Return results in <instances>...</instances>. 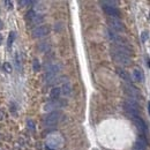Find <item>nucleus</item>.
Segmentation results:
<instances>
[{
    "label": "nucleus",
    "mask_w": 150,
    "mask_h": 150,
    "mask_svg": "<svg viewBox=\"0 0 150 150\" xmlns=\"http://www.w3.org/2000/svg\"><path fill=\"white\" fill-rule=\"evenodd\" d=\"M111 57L116 63L120 64V65H122V66H129L130 64H132V59H130V57L121 54V53L114 52V51H111Z\"/></svg>",
    "instance_id": "f257e3e1"
},
{
    "label": "nucleus",
    "mask_w": 150,
    "mask_h": 150,
    "mask_svg": "<svg viewBox=\"0 0 150 150\" xmlns=\"http://www.w3.org/2000/svg\"><path fill=\"white\" fill-rule=\"evenodd\" d=\"M108 23L110 26V28L112 29V30L114 31V33H121V31L125 30V27L122 24V22L119 20V18H112L110 17L108 20Z\"/></svg>",
    "instance_id": "f03ea898"
},
{
    "label": "nucleus",
    "mask_w": 150,
    "mask_h": 150,
    "mask_svg": "<svg viewBox=\"0 0 150 150\" xmlns=\"http://www.w3.org/2000/svg\"><path fill=\"white\" fill-rule=\"evenodd\" d=\"M59 119H60V113H59V112H55V111L54 112H51V113H49L46 117H45L44 125L46 126V127L54 126L59 121Z\"/></svg>",
    "instance_id": "7ed1b4c3"
},
{
    "label": "nucleus",
    "mask_w": 150,
    "mask_h": 150,
    "mask_svg": "<svg viewBox=\"0 0 150 150\" xmlns=\"http://www.w3.org/2000/svg\"><path fill=\"white\" fill-rule=\"evenodd\" d=\"M50 33V28L47 26H39L36 29H34L33 36L35 38H39V37H44Z\"/></svg>",
    "instance_id": "20e7f679"
},
{
    "label": "nucleus",
    "mask_w": 150,
    "mask_h": 150,
    "mask_svg": "<svg viewBox=\"0 0 150 150\" xmlns=\"http://www.w3.org/2000/svg\"><path fill=\"white\" fill-rule=\"evenodd\" d=\"M102 7H103L104 12L112 18H118L120 16V12L117 7H110V6H102Z\"/></svg>",
    "instance_id": "39448f33"
},
{
    "label": "nucleus",
    "mask_w": 150,
    "mask_h": 150,
    "mask_svg": "<svg viewBox=\"0 0 150 150\" xmlns=\"http://www.w3.org/2000/svg\"><path fill=\"white\" fill-rule=\"evenodd\" d=\"M124 89H125V92L127 93V95H129L130 97L133 98H136V97H140V91H139L136 88H134L132 84H126L124 85Z\"/></svg>",
    "instance_id": "423d86ee"
},
{
    "label": "nucleus",
    "mask_w": 150,
    "mask_h": 150,
    "mask_svg": "<svg viewBox=\"0 0 150 150\" xmlns=\"http://www.w3.org/2000/svg\"><path fill=\"white\" fill-rule=\"evenodd\" d=\"M117 74L124 80L125 82H127V84H132V79H130V75L128 74L127 71H125L124 68H117Z\"/></svg>",
    "instance_id": "0eeeda50"
},
{
    "label": "nucleus",
    "mask_w": 150,
    "mask_h": 150,
    "mask_svg": "<svg viewBox=\"0 0 150 150\" xmlns=\"http://www.w3.org/2000/svg\"><path fill=\"white\" fill-rule=\"evenodd\" d=\"M133 121H134V124H135L136 126V128L139 129V132L140 133H144L147 130V127H146V124L143 122V120L141 119L140 117H138V118H134L133 119Z\"/></svg>",
    "instance_id": "6e6552de"
},
{
    "label": "nucleus",
    "mask_w": 150,
    "mask_h": 150,
    "mask_svg": "<svg viewBox=\"0 0 150 150\" xmlns=\"http://www.w3.org/2000/svg\"><path fill=\"white\" fill-rule=\"evenodd\" d=\"M65 104V102H51V103H47L46 105L44 106L45 111H50V110H53L55 108H60Z\"/></svg>",
    "instance_id": "1a4fd4ad"
},
{
    "label": "nucleus",
    "mask_w": 150,
    "mask_h": 150,
    "mask_svg": "<svg viewBox=\"0 0 150 150\" xmlns=\"http://www.w3.org/2000/svg\"><path fill=\"white\" fill-rule=\"evenodd\" d=\"M133 76H134V79H135L138 82H142V81H143V74H142V72L140 71V69H134Z\"/></svg>",
    "instance_id": "9d476101"
},
{
    "label": "nucleus",
    "mask_w": 150,
    "mask_h": 150,
    "mask_svg": "<svg viewBox=\"0 0 150 150\" xmlns=\"http://www.w3.org/2000/svg\"><path fill=\"white\" fill-rule=\"evenodd\" d=\"M60 93H61V89L60 88H58V87H55V88H53L52 90H51V98H53V99H57V98H59V96H60Z\"/></svg>",
    "instance_id": "9b49d317"
},
{
    "label": "nucleus",
    "mask_w": 150,
    "mask_h": 150,
    "mask_svg": "<svg viewBox=\"0 0 150 150\" xmlns=\"http://www.w3.org/2000/svg\"><path fill=\"white\" fill-rule=\"evenodd\" d=\"M134 150H146V143L141 140H138L135 142V146H134Z\"/></svg>",
    "instance_id": "f8f14e48"
},
{
    "label": "nucleus",
    "mask_w": 150,
    "mask_h": 150,
    "mask_svg": "<svg viewBox=\"0 0 150 150\" xmlns=\"http://www.w3.org/2000/svg\"><path fill=\"white\" fill-rule=\"evenodd\" d=\"M50 49V45H49V43L47 42H43L39 44V50L43 51V52H46V51H49Z\"/></svg>",
    "instance_id": "ddd939ff"
},
{
    "label": "nucleus",
    "mask_w": 150,
    "mask_h": 150,
    "mask_svg": "<svg viewBox=\"0 0 150 150\" xmlns=\"http://www.w3.org/2000/svg\"><path fill=\"white\" fill-rule=\"evenodd\" d=\"M71 89H72L71 84L66 82V83L64 84V87H63V93L64 95H69V93H71Z\"/></svg>",
    "instance_id": "4468645a"
},
{
    "label": "nucleus",
    "mask_w": 150,
    "mask_h": 150,
    "mask_svg": "<svg viewBox=\"0 0 150 150\" xmlns=\"http://www.w3.org/2000/svg\"><path fill=\"white\" fill-rule=\"evenodd\" d=\"M26 17H27V20L31 22V21H33L35 17H36V13H35V10H33V9L29 10V12L27 13V16H26Z\"/></svg>",
    "instance_id": "2eb2a0df"
},
{
    "label": "nucleus",
    "mask_w": 150,
    "mask_h": 150,
    "mask_svg": "<svg viewBox=\"0 0 150 150\" xmlns=\"http://www.w3.org/2000/svg\"><path fill=\"white\" fill-rule=\"evenodd\" d=\"M14 38H15V33H10V34H9V36H8V41H7V45H8V47L12 46Z\"/></svg>",
    "instance_id": "dca6fc26"
},
{
    "label": "nucleus",
    "mask_w": 150,
    "mask_h": 150,
    "mask_svg": "<svg viewBox=\"0 0 150 150\" xmlns=\"http://www.w3.org/2000/svg\"><path fill=\"white\" fill-rule=\"evenodd\" d=\"M103 6H110V7H116L118 2L117 1H102L101 2Z\"/></svg>",
    "instance_id": "f3484780"
},
{
    "label": "nucleus",
    "mask_w": 150,
    "mask_h": 150,
    "mask_svg": "<svg viewBox=\"0 0 150 150\" xmlns=\"http://www.w3.org/2000/svg\"><path fill=\"white\" fill-rule=\"evenodd\" d=\"M43 21V16H41V15H36V17L34 18L33 21H31V23H35V24H39Z\"/></svg>",
    "instance_id": "a211bd4d"
},
{
    "label": "nucleus",
    "mask_w": 150,
    "mask_h": 150,
    "mask_svg": "<svg viewBox=\"0 0 150 150\" xmlns=\"http://www.w3.org/2000/svg\"><path fill=\"white\" fill-rule=\"evenodd\" d=\"M20 55L18 54H16V57H15V65H16V67H17V69H21V66H20Z\"/></svg>",
    "instance_id": "6ab92c4d"
},
{
    "label": "nucleus",
    "mask_w": 150,
    "mask_h": 150,
    "mask_svg": "<svg viewBox=\"0 0 150 150\" xmlns=\"http://www.w3.org/2000/svg\"><path fill=\"white\" fill-rule=\"evenodd\" d=\"M39 68H41V67H39V63H38V60L36 59V60L34 61V69L37 72V71H39Z\"/></svg>",
    "instance_id": "aec40b11"
},
{
    "label": "nucleus",
    "mask_w": 150,
    "mask_h": 150,
    "mask_svg": "<svg viewBox=\"0 0 150 150\" xmlns=\"http://www.w3.org/2000/svg\"><path fill=\"white\" fill-rule=\"evenodd\" d=\"M141 39H142V42H146L147 39H148V34H147V33H142Z\"/></svg>",
    "instance_id": "412c9836"
},
{
    "label": "nucleus",
    "mask_w": 150,
    "mask_h": 150,
    "mask_svg": "<svg viewBox=\"0 0 150 150\" xmlns=\"http://www.w3.org/2000/svg\"><path fill=\"white\" fill-rule=\"evenodd\" d=\"M4 67L6 68V72H10V71H12V67H10V65H9L8 63H5L4 64Z\"/></svg>",
    "instance_id": "4be33fe9"
},
{
    "label": "nucleus",
    "mask_w": 150,
    "mask_h": 150,
    "mask_svg": "<svg viewBox=\"0 0 150 150\" xmlns=\"http://www.w3.org/2000/svg\"><path fill=\"white\" fill-rule=\"evenodd\" d=\"M18 4H20L22 7H24V6H27V5L33 4V2H31V1H18Z\"/></svg>",
    "instance_id": "5701e85b"
},
{
    "label": "nucleus",
    "mask_w": 150,
    "mask_h": 150,
    "mask_svg": "<svg viewBox=\"0 0 150 150\" xmlns=\"http://www.w3.org/2000/svg\"><path fill=\"white\" fill-rule=\"evenodd\" d=\"M5 116V113H4V111H1V110H0V120H2V117Z\"/></svg>",
    "instance_id": "b1692460"
},
{
    "label": "nucleus",
    "mask_w": 150,
    "mask_h": 150,
    "mask_svg": "<svg viewBox=\"0 0 150 150\" xmlns=\"http://www.w3.org/2000/svg\"><path fill=\"white\" fill-rule=\"evenodd\" d=\"M2 28H4V23H2V21L0 20V30H1Z\"/></svg>",
    "instance_id": "393cba45"
},
{
    "label": "nucleus",
    "mask_w": 150,
    "mask_h": 150,
    "mask_svg": "<svg viewBox=\"0 0 150 150\" xmlns=\"http://www.w3.org/2000/svg\"><path fill=\"white\" fill-rule=\"evenodd\" d=\"M148 110H149V114H150V103L148 104Z\"/></svg>",
    "instance_id": "a878e982"
},
{
    "label": "nucleus",
    "mask_w": 150,
    "mask_h": 150,
    "mask_svg": "<svg viewBox=\"0 0 150 150\" xmlns=\"http://www.w3.org/2000/svg\"><path fill=\"white\" fill-rule=\"evenodd\" d=\"M0 44H1V36H0Z\"/></svg>",
    "instance_id": "bb28decb"
}]
</instances>
